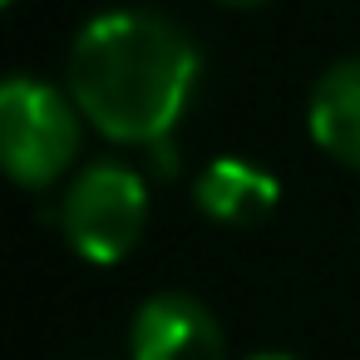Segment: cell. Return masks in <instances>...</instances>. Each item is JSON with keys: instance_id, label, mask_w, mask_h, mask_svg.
<instances>
[{"instance_id": "obj_1", "label": "cell", "mask_w": 360, "mask_h": 360, "mask_svg": "<svg viewBox=\"0 0 360 360\" xmlns=\"http://www.w3.org/2000/svg\"><path fill=\"white\" fill-rule=\"evenodd\" d=\"M198 70V45L178 20L158 11H104L70 45L65 89L104 139L158 148L188 109Z\"/></svg>"}, {"instance_id": "obj_2", "label": "cell", "mask_w": 360, "mask_h": 360, "mask_svg": "<svg viewBox=\"0 0 360 360\" xmlns=\"http://www.w3.org/2000/svg\"><path fill=\"white\" fill-rule=\"evenodd\" d=\"M79 153V104L70 89H55L30 75H11L0 89V158L6 173L40 193L70 173Z\"/></svg>"}, {"instance_id": "obj_3", "label": "cell", "mask_w": 360, "mask_h": 360, "mask_svg": "<svg viewBox=\"0 0 360 360\" xmlns=\"http://www.w3.org/2000/svg\"><path fill=\"white\" fill-rule=\"evenodd\" d=\"M143 227H148V183L129 163L99 158L79 168V178L65 188L60 232L84 262L94 266L124 262L139 247Z\"/></svg>"}, {"instance_id": "obj_4", "label": "cell", "mask_w": 360, "mask_h": 360, "mask_svg": "<svg viewBox=\"0 0 360 360\" xmlns=\"http://www.w3.org/2000/svg\"><path fill=\"white\" fill-rule=\"evenodd\" d=\"M129 360H227V340L198 296L158 291L134 311Z\"/></svg>"}, {"instance_id": "obj_5", "label": "cell", "mask_w": 360, "mask_h": 360, "mask_svg": "<svg viewBox=\"0 0 360 360\" xmlns=\"http://www.w3.org/2000/svg\"><path fill=\"white\" fill-rule=\"evenodd\" d=\"M276 198H281V183L266 168L247 163V158H212L198 173V188H193V202L222 227L262 222L276 207Z\"/></svg>"}, {"instance_id": "obj_6", "label": "cell", "mask_w": 360, "mask_h": 360, "mask_svg": "<svg viewBox=\"0 0 360 360\" xmlns=\"http://www.w3.org/2000/svg\"><path fill=\"white\" fill-rule=\"evenodd\" d=\"M306 129L321 153L360 173V60L330 65L306 104Z\"/></svg>"}, {"instance_id": "obj_7", "label": "cell", "mask_w": 360, "mask_h": 360, "mask_svg": "<svg viewBox=\"0 0 360 360\" xmlns=\"http://www.w3.org/2000/svg\"><path fill=\"white\" fill-rule=\"evenodd\" d=\"M217 6H232V11H257V6H271V0H217Z\"/></svg>"}, {"instance_id": "obj_8", "label": "cell", "mask_w": 360, "mask_h": 360, "mask_svg": "<svg viewBox=\"0 0 360 360\" xmlns=\"http://www.w3.org/2000/svg\"><path fill=\"white\" fill-rule=\"evenodd\" d=\"M247 360H296V355H281V350H262V355H247Z\"/></svg>"}]
</instances>
